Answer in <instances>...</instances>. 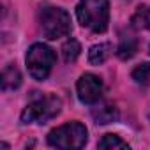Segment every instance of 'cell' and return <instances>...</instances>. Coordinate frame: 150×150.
Masks as SVG:
<instances>
[{
	"label": "cell",
	"instance_id": "cell-12",
	"mask_svg": "<svg viewBox=\"0 0 150 150\" xmlns=\"http://www.w3.org/2000/svg\"><path fill=\"white\" fill-rule=\"evenodd\" d=\"M80 51H81V46H80V42L76 41V39H67L65 42H64V46H62V57H64V62H67V64H71V62H74L78 57H80Z\"/></svg>",
	"mask_w": 150,
	"mask_h": 150
},
{
	"label": "cell",
	"instance_id": "cell-3",
	"mask_svg": "<svg viewBox=\"0 0 150 150\" xmlns=\"http://www.w3.org/2000/svg\"><path fill=\"white\" fill-rule=\"evenodd\" d=\"M62 111V99L48 94V96H39L28 106L21 111V124H46L48 120L55 118Z\"/></svg>",
	"mask_w": 150,
	"mask_h": 150
},
{
	"label": "cell",
	"instance_id": "cell-13",
	"mask_svg": "<svg viewBox=\"0 0 150 150\" xmlns=\"http://www.w3.org/2000/svg\"><path fill=\"white\" fill-rule=\"evenodd\" d=\"M99 148H103V150H117V148L129 150V145L117 134H104L103 139L99 141Z\"/></svg>",
	"mask_w": 150,
	"mask_h": 150
},
{
	"label": "cell",
	"instance_id": "cell-9",
	"mask_svg": "<svg viewBox=\"0 0 150 150\" xmlns=\"http://www.w3.org/2000/svg\"><path fill=\"white\" fill-rule=\"evenodd\" d=\"M92 117L97 124H111V122H117L118 118V111L115 106L111 104H104L101 108H96L92 111Z\"/></svg>",
	"mask_w": 150,
	"mask_h": 150
},
{
	"label": "cell",
	"instance_id": "cell-2",
	"mask_svg": "<svg viewBox=\"0 0 150 150\" xmlns=\"http://www.w3.org/2000/svg\"><path fill=\"white\" fill-rule=\"evenodd\" d=\"M37 18L44 37L50 41L65 37L71 32V16L62 7L51 4H41L37 11Z\"/></svg>",
	"mask_w": 150,
	"mask_h": 150
},
{
	"label": "cell",
	"instance_id": "cell-6",
	"mask_svg": "<svg viewBox=\"0 0 150 150\" xmlns=\"http://www.w3.org/2000/svg\"><path fill=\"white\" fill-rule=\"evenodd\" d=\"M76 90H78V99L83 104H96L103 97L104 85H103L99 76L90 74V72H85V74H81V78L78 80Z\"/></svg>",
	"mask_w": 150,
	"mask_h": 150
},
{
	"label": "cell",
	"instance_id": "cell-11",
	"mask_svg": "<svg viewBox=\"0 0 150 150\" xmlns=\"http://www.w3.org/2000/svg\"><path fill=\"white\" fill-rule=\"evenodd\" d=\"M138 51V41L134 37H124L117 48V55L120 60H129L136 55Z\"/></svg>",
	"mask_w": 150,
	"mask_h": 150
},
{
	"label": "cell",
	"instance_id": "cell-8",
	"mask_svg": "<svg viewBox=\"0 0 150 150\" xmlns=\"http://www.w3.org/2000/svg\"><path fill=\"white\" fill-rule=\"evenodd\" d=\"M113 51V46L110 42H99V44H94L90 50H88V62L92 65H101L108 60V57L111 55Z\"/></svg>",
	"mask_w": 150,
	"mask_h": 150
},
{
	"label": "cell",
	"instance_id": "cell-14",
	"mask_svg": "<svg viewBox=\"0 0 150 150\" xmlns=\"http://www.w3.org/2000/svg\"><path fill=\"white\" fill-rule=\"evenodd\" d=\"M132 80L143 87H150V62L139 64L132 71Z\"/></svg>",
	"mask_w": 150,
	"mask_h": 150
},
{
	"label": "cell",
	"instance_id": "cell-15",
	"mask_svg": "<svg viewBox=\"0 0 150 150\" xmlns=\"http://www.w3.org/2000/svg\"><path fill=\"white\" fill-rule=\"evenodd\" d=\"M148 51H150V48H148Z\"/></svg>",
	"mask_w": 150,
	"mask_h": 150
},
{
	"label": "cell",
	"instance_id": "cell-1",
	"mask_svg": "<svg viewBox=\"0 0 150 150\" xmlns=\"http://www.w3.org/2000/svg\"><path fill=\"white\" fill-rule=\"evenodd\" d=\"M76 18L81 27L103 34L110 23V2L108 0H80L76 6Z\"/></svg>",
	"mask_w": 150,
	"mask_h": 150
},
{
	"label": "cell",
	"instance_id": "cell-4",
	"mask_svg": "<svg viewBox=\"0 0 150 150\" xmlns=\"http://www.w3.org/2000/svg\"><path fill=\"white\" fill-rule=\"evenodd\" d=\"M88 139V131L81 122H69L48 134V143L55 148L72 150V148H83Z\"/></svg>",
	"mask_w": 150,
	"mask_h": 150
},
{
	"label": "cell",
	"instance_id": "cell-5",
	"mask_svg": "<svg viewBox=\"0 0 150 150\" xmlns=\"http://www.w3.org/2000/svg\"><path fill=\"white\" fill-rule=\"evenodd\" d=\"M25 60H27V67H28L30 76L37 81H44L50 76V72L55 65L57 55L50 46H46L42 42H35L28 48Z\"/></svg>",
	"mask_w": 150,
	"mask_h": 150
},
{
	"label": "cell",
	"instance_id": "cell-7",
	"mask_svg": "<svg viewBox=\"0 0 150 150\" xmlns=\"http://www.w3.org/2000/svg\"><path fill=\"white\" fill-rule=\"evenodd\" d=\"M0 83H2V90L4 92H9V90H16L20 85H21V72L16 65L9 64L4 67L2 71V80H0Z\"/></svg>",
	"mask_w": 150,
	"mask_h": 150
},
{
	"label": "cell",
	"instance_id": "cell-10",
	"mask_svg": "<svg viewBox=\"0 0 150 150\" xmlns=\"http://www.w3.org/2000/svg\"><path fill=\"white\" fill-rule=\"evenodd\" d=\"M131 25L138 30L141 28L148 30L150 28V6H139L131 18Z\"/></svg>",
	"mask_w": 150,
	"mask_h": 150
}]
</instances>
